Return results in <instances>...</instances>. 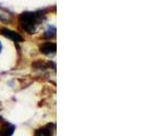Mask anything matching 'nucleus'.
I'll list each match as a JSON object with an SVG mask.
<instances>
[{
	"instance_id": "1",
	"label": "nucleus",
	"mask_w": 151,
	"mask_h": 136,
	"mask_svg": "<svg viewBox=\"0 0 151 136\" xmlns=\"http://www.w3.org/2000/svg\"><path fill=\"white\" fill-rule=\"evenodd\" d=\"M45 15L43 13L38 11V13H32V11H25L19 15L18 17V23L21 25L23 30L25 31L29 34H33L35 33L37 27L40 23L45 19Z\"/></svg>"
},
{
	"instance_id": "2",
	"label": "nucleus",
	"mask_w": 151,
	"mask_h": 136,
	"mask_svg": "<svg viewBox=\"0 0 151 136\" xmlns=\"http://www.w3.org/2000/svg\"><path fill=\"white\" fill-rule=\"evenodd\" d=\"M0 34H2L4 37L10 39V40H13L14 42H23L24 41V39H23V37L21 34H18L15 31L6 29V27H1L0 29Z\"/></svg>"
},
{
	"instance_id": "3",
	"label": "nucleus",
	"mask_w": 151,
	"mask_h": 136,
	"mask_svg": "<svg viewBox=\"0 0 151 136\" xmlns=\"http://www.w3.org/2000/svg\"><path fill=\"white\" fill-rule=\"evenodd\" d=\"M55 128H56V125L53 122H49L48 125L39 128L35 132V136H52Z\"/></svg>"
},
{
	"instance_id": "4",
	"label": "nucleus",
	"mask_w": 151,
	"mask_h": 136,
	"mask_svg": "<svg viewBox=\"0 0 151 136\" xmlns=\"http://www.w3.org/2000/svg\"><path fill=\"white\" fill-rule=\"evenodd\" d=\"M57 50V45L53 42H45L43 44L40 45V51L45 56H51L55 54Z\"/></svg>"
},
{
	"instance_id": "5",
	"label": "nucleus",
	"mask_w": 151,
	"mask_h": 136,
	"mask_svg": "<svg viewBox=\"0 0 151 136\" xmlns=\"http://www.w3.org/2000/svg\"><path fill=\"white\" fill-rule=\"evenodd\" d=\"M15 125L9 124V122H5L2 125V127L0 128V136H12L13 133L15 132Z\"/></svg>"
},
{
	"instance_id": "6",
	"label": "nucleus",
	"mask_w": 151,
	"mask_h": 136,
	"mask_svg": "<svg viewBox=\"0 0 151 136\" xmlns=\"http://www.w3.org/2000/svg\"><path fill=\"white\" fill-rule=\"evenodd\" d=\"M0 19H1L2 22L10 23L12 21H13V16H12V14H10V13L6 11L5 9L0 8Z\"/></svg>"
},
{
	"instance_id": "7",
	"label": "nucleus",
	"mask_w": 151,
	"mask_h": 136,
	"mask_svg": "<svg viewBox=\"0 0 151 136\" xmlns=\"http://www.w3.org/2000/svg\"><path fill=\"white\" fill-rule=\"evenodd\" d=\"M56 37V27L55 26H49L48 30L43 33V38L45 39H51Z\"/></svg>"
},
{
	"instance_id": "8",
	"label": "nucleus",
	"mask_w": 151,
	"mask_h": 136,
	"mask_svg": "<svg viewBox=\"0 0 151 136\" xmlns=\"http://www.w3.org/2000/svg\"><path fill=\"white\" fill-rule=\"evenodd\" d=\"M2 121H4V118H2L1 116H0V122H2Z\"/></svg>"
},
{
	"instance_id": "9",
	"label": "nucleus",
	"mask_w": 151,
	"mask_h": 136,
	"mask_svg": "<svg viewBox=\"0 0 151 136\" xmlns=\"http://www.w3.org/2000/svg\"><path fill=\"white\" fill-rule=\"evenodd\" d=\"M1 48H2V45H1V43H0V51H1Z\"/></svg>"
}]
</instances>
